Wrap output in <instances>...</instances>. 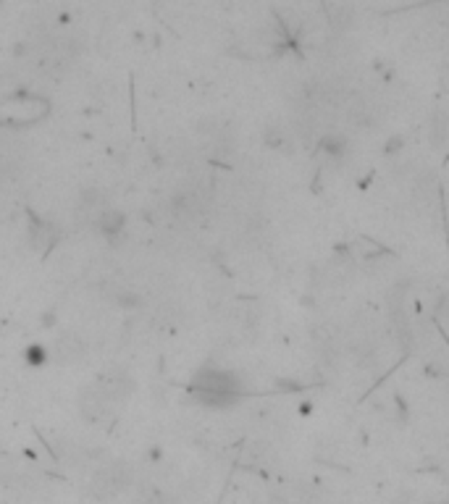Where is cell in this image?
Returning a JSON list of instances; mask_svg holds the SVG:
<instances>
[{
  "label": "cell",
  "instance_id": "cell-1",
  "mask_svg": "<svg viewBox=\"0 0 449 504\" xmlns=\"http://www.w3.org/2000/svg\"><path fill=\"white\" fill-rule=\"evenodd\" d=\"M126 486H129V467H126L124 463H108L95 470L90 491L95 499L105 502V499L119 496Z\"/></svg>",
  "mask_w": 449,
  "mask_h": 504
},
{
  "label": "cell",
  "instance_id": "cell-3",
  "mask_svg": "<svg viewBox=\"0 0 449 504\" xmlns=\"http://www.w3.org/2000/svg\"><path fill=\"white\" fill-rule=\"evenodd\" d=\"M53 352H56V357H58L60 363H77V360L84 357V342H82L79 336L66 334L56 342Z\"/></svg>",
  "mask_w": 449,
  "mask_h": 504
},
{
  "label": "cell",
  "instance_id": "cell-2",
  "mask_svg": "<svg viewBox=\"0 0 449 504\" xmlns=\"http://www.w3.org/2000/svg\"><path fill=\"white\" fill-rule=\"evenodd\" d=\"M195 389L208 402H223V399H231V396L237 394L240 384H237V378L223 373V370H202L195 378Z\"/></svg>",
  "mask_w": 449,
  "mask_h": 504
}]
</instances>
